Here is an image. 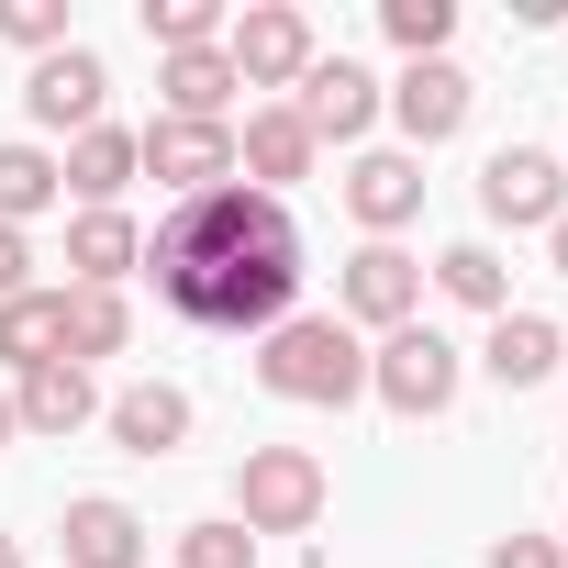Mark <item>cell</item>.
I'll use <instances>...</instances> for the list:
<instances>
[{"instance_id": "19", "label": "cell", "mask_w": 568, "mask_h": 568, "mask_svg": "<svg viewBox=\"0 0 568 568\" xmlns=\"http://www.w3.org/2000/svg\"><path fill=\"white\" fill-rule=\"evenodd\" d=\"M156 90H168V123H223L245 79L223 45H190V57H156Z\"/></svg>"}, {"instance_id": "28", "label": "cell", "mask_w": 568, "mask_h": 568, "mask_svg": "<svg viewBox=\"0 0 568 568\" xmlns=\"http://www.w3.org/2000/svg\"><path fill=\"white\" fill-rule=\"evenodd\" d=\"M179 568H256V535H245L234 513H212V524L179 535Z\"/></svg>"}, {"instance_id": "23", "label": "cell", "mask_w": 568, "mask_h": 568, "mask_svg": "<svg viewBox=\"0 0 568 568\" xmlns=\"http://www.w3.org/2000/svg\"><path fill=\"white\" fill-rule=\"evenodd\" d=\"M57 201H68V179H57V156H45V145H0V223L23 234V223H34V212H57Z\"/></svg>"}, {"instance_id": "9", "label": "cell", "mask_w": 568, "mask_h": 568, "mask_svg": "<svg viewBox=\"0 0 568 568\" xmlns=\"http://www.w3.org/2000/svg\"><path fill=\"white\" fill-rule=\"evenodd\" d=\"M479 212L513 223V234H546V223L568 212V156H546V145H501V156L479 168Z\"/></svg>"}, {"instance_id": "22", "label": "cell", "mask_w": 568, "mask_h": 568, "mask_svg": "<svg viewBox=\"0 0 568 568\" xmlns=\"http://www.w3.org/2000/svg\"><path fill=\"white\" fill-rule=\"evenodd\" d=\"M424 278H435V291H446L457 313H490V324L513 313V267H501V245H446Z\"/></svg>"}, {"instance_id": "34", "label": "cell", "mask_w": 568, "mask_h": 568, "mask_svg": "<svg viewBox=\"0 0 568 568\" xmlns=\"http://www.w3.org/2000/svg\"><path fill=\"white\" fill-rule=\"evenodd\" d=\"M557 557H568V524H557Z\"/></svg>"}, {"instance_id": "2", "label": "cell", "mask_w": 568, "mask_h": 568, "mask_svg": "<svg viewBox=\"0 0 568 568\" xmlns=\"http://www.w3.org/2000/svg\"><path fill=\"white\" fill-rule=\"evenodd\" d=\"M256 390L302 402V413H346V402H368V346L335 313H291V324L256 335Z\"/></svg>"}, {"instance_id": "3", "label": "cell", "mask_w": 568, "mask_h": 568, "mask_svg": "<svg viewBox=\"0 0 568 568\" xmlns=\"http://www.w3.org/2000/svg\"><path fill=\"white\" fill-rule=\"evenodd\" d=\"M324 501H335V479H324L313 446H245V468H234V524L245 535H313Z\"/></svg>"}, {"instance_id": "16", "label": "cell", "mask_w": 568, "mask_h": 568, "mask_svg": "<svg viewBox=\"0 0 568 568\" xmlns=\"http://www.w3.org/2000/svg\"><path fill=\"white\" fill-rule=\"evenodd\" d=\"M101 424H112L123 457H179V446H190V390H179V379H134V390L101 402Z\"/></svg>"}, {"instance_id": "33", "label": "cell", "mask_w": 568, "mask_h": 568, "mask_svg": "<svg viewBox=\"0 0 568 568\" xmlns=\"http://www.w3.org/2000/svg\"><path fill=\"white\" fill-rule=\"evenodd\" d=\"M0 568H23V546H12V535H0Z\"/></svg>"}, {"instance_id": "31", "label": "cell", "mask_w": 568, "mask_h": 568, "mask_svg": "<svg viewBox=\"0 0 568 568\" xmlns=\"http://www.w3.org/2000/svg\"><path fill=\"white\" fill-rule=\"evenodd\" d=\"M546 267H557V278H568V212H557V223H546Z\"/></svg>"}, {"instance_id": "10", "label": "cell", "mask_w": 568, "mask_h": 568, "mask_svg": "<svg viewBox=\"0 0 568 568\" xmlns=\"http://www.w3.org/2000/svg\"><path fill=\"white\" fill-rule=\"evenodd\" d=\"M57 546H68V568H145L156 557V524L134 501H112V490H79L57 513Z\"/></svg>"}, {"instance_id": "7", "label": "cell", "mask_w": 568, "mask_h": 568, "mask_svg": "<svg viewBox=\"0 0 568 568\" xmlns=\"http://www.w3.org/2000/svg\"><path fill=\"white\" fill-rule=\"evenodd\" d=\"M468 101H479V90H468V68H457V57H424V68H402V79L379 90V112L402 123V156L457 145V134H468Z\"/></svg>"}, {"instance_id": "21", "label": "cell", "mask_w": 568, "mask_h": 568, "mask_svg": "<svg viewBox=\"0 0 568 568\" xmlns=\"http://www.w3.org/2000/svg\"><path fill=\"white\" fill-rule=\"evenodd\" d=\"M68 357V291H23V302H0V368H45Z\"/></svg>"}, {"instance_id": "4", "label": "cell", "mask_w": 568, "mask_h": 568, "mask_svg": "<svg viewBox=\"0 0 568 568\" xmlns=\"http://www.w3.org/2000/svg\"><path fill=\"white\" fill-rule=\"evenodd\" d=\"M457 379H468V357H457L435 324H402V335L368 346V402H390L402 424H435V413L457 402Z\"/></svg>"}, {"instance_id": "29", "label": "cell", "mask_w": 568, "mask_h": 568, "mask_svg": "<svg viewBox=\"0 0 568 568\" xmlns=\"http://www.w3.org/2000/svg\"><path fill=\"white\" fill-rule=\"evenodd\" d=\"M23 291H34V234L0 223V302H23Z\"/></svg>"}, {"instance_id": "30", "label": "cell", "mask_w": 568, "mask_h": 568, "mask_svg": "<svg viewBox=\"0 0 568 568\" xmlns=\"http://www.w3.org/2000/svg\"><path fill=\"white\" fill-rule=\"evenodd\" d=\"M479 568H568V557H557V535H501Z\"/></svg>"}, {"instance_id": "6", "label": "cell", "mask_w": 568, "mask_h": 568, "mask_svg": "<svg viewBox=\"0 0 568 568\" xmlns=\"http://www.w3.org/2000/svg\"><path fill=\"white\" fill-rule=\"evenodd\" d=\"M335 302H346V313H335L346 335H357V324H368V335L424 324V256H402V245H357L346 278H335Z\"/></svg>"}, {"instance_id": "35", "label": "cell", "mask_w": 568, "mask_h": 568, "mask_svg": "<svg viewBox=\"0 0 568 568\" xmlns=\"http://www.w3.org/2000/svg\"><path fill=\"white\" fill-rule=\"evenodd\" d=\"M557 368H568V346H557Z\"/></svg>"}, {"instance_id": "25", "label": "cell", "mask_w": 568, "mask_h": 568, "mask_svg": "<svg viewBox=\"0 0 568 568\" xmlns=\"http://www.w3.org/2000/svg\"><path fill=\"white\" fill-rule=\"evenodd\" d=\"M223 0H145V45L156 57H190V45H223Z\"/></svg>"}, {"instance_id": "13", "label": "cell", "mask_w": 568, "mask_h": 568, "mask_svg": "<svg viewBox=\"0 0 568 568\" xmlns=\"http://www.w3.org/2000/svg\"><path fill=\"white\" fill-rule=\"evenodd\" d=\"M346 212L368 223V245H402V223L424 212V156H402V145L357 156V168H346Z\"/></svg>"}, {"instance_id": "17", "label": "cell", "mask_w": 568, "mask_h": 568, "mask_svg": "<svg viewBox=\"0 0 568 568\" xmlns=\"http://www.w3.org/2000/svg\"><path fill=\"white\" fill-rule=\"evenodd\" d=\"M57 179H68V201H79V212H123V190H134L145 168H134V134H123V123H90V134H68Z\"/></svg>"}, {"instance_id": "24", "label": "cell", "mask_w": 568, "mask_h": 568, "mask_svg": "<svg viewBox=\"0 0 568 568\" xmlns=\"http://www.w3.org/2000/svg\"><path fill=\"white\" fill-rule=\"evenodd\" d=\"M123 335H134L123 291H68V368H90V357H123Z\"/></svg>"}, {"instance_id": "32", "label": "cell", "mask_w": 568, "mask_h": 568, "mask_svg": "<svg viewBox=\"0 0 568 568\" xmlns=\"http://www.w3.org/2000/svg\"><path fill=\"white\" fill-rule=\"evenodd\" d=\"M12 435H23V424H12V390H0V446H12Z\"/></svg>"}, {"instance_id": "15", "label": "cell", "mask_w": 568, "mask_h": 568, "mask_svg": "<svg viewBox=\"0 0 568 568\" xmlns=\"http://www.w3.org/2000/svg\"><path fill=\"white\" fill-rule=\"evenodd\" d=\"M12 424H23V435H45V446H68L79 424H101V390H90V368H68V357L23 368V379H12Z\"/></svg>"}, {"instance_id": "11", "label": "cell", "mask_w": 568, "mask_h": 568, "mask_svg": "<svg viewBox=\"0 0 568 568\" xmlns=\"http://www.w3.org/2000/svg\"><path fill=\"white\" fill-rule=\"evenodd\" d=\"M101 101H112V68H101L90 45H57V57H34V79H23V112H34L45 134H90Z\"/></svg>"}, {"instance_id": "5", "label": "cell", "mask_w": 568, "mask_h": 568, "mask_svg": "<svg viewBox=\"0 0 568 568\" xmlns=\"http://www.w3.org/2000/svg\"><path fill=\"white\" fill-rule=\"evenodd\" d=\"M223 57H234L245 90H302V68H313L324 45H313V12H291V0H256V12L223 23Z\"/></svg>"}, {"instance_id": "12", "label": "cell", "mask_w": 568, "mask_h": 568, "mask_svg": "<svg viewBox=\"0 0 568 568\" xmlns=\"http://www.w3.org/2000/svg\"><path fill=\"white\" fill-rule=\"evenodd\" d=\"M302 123H313V145H357L368 123H379V79L357 68V57H313L302 68V101H291Z\"/></svg>"}, {"instance_id": "1", "label": "cell", "mask_w": 568, "mask_h": 568, "mask_svg": "<svg viewBox=\"0 0 568 568\" xmlns=\"http://www.w3.org/2000/svg\"><path fill=\"white\" fill-rule=\"evenodd\" d=\"M145 278H156V302L201 335H267V324H291L302 302V223L291 201H267V190H201L179 201L156 234H145Z\"/></svg>"}, {"instance_id": "20", "label": "cell", "mask_w": 568, "mask_h": 568, "mask_svg": "<svg viewBox=\"0 0 568 568\" xmlns=\"http://www.w3.org/2000/svg\"><path fill=\"white\" fill-rule=\"evenodd\" d=\"M557 346H568V335H557L546 313H501L490 346H479V368H490L501 390H535V379H557Z\"/></svg>"}, {"instance_id": "26", "label": "cell", "mask_w": 568, "mask_h": 568, "mask_svg": "<svg viewBox=\"0 0 568 568\" xmlns=\"http://www.w3.org/2000/svg\"><path fill=\"white\" fill-rule=\"evenodd\" d=\"M379 34L424 68V57H446V34H457V0H379Z\"/></svg>"}, {"instance_id": "8", "label": "cell", "mask_w": 568, "mask_h": 568, "mask_svg": "<svg viewBox=\"0 0 568 568\" xmlns=\"http://www.w3.org/2000/svg\"><path fill=\"white\" fill-rule=\"evenodd\" d=\"M134 168L145 179H168L179 201H201V190H234V123H145L134 134Z\"/></svg>"}, {"instance_id": "18", "label": "cell", "mask_w": 568, "mask_h": 568, "mask_svg": "<svg viewBox=\"0 0 568 568\" xmlns=\"http://www.w3.org/2000/svg\"><path fill=\"white\" fill-rule=\"evenodd\" d=\"M134 267H145L134 212H79V223H68V291H123Z\"/></svg>"}, {"instance_id": "14", "label": "cell", "mask_w": 568, "mask_h": 568, "mask_svg": "<svg viewBox=\"0 0 568 568\" xmlns=\"http://www.w3.org/2000/svg\"><path fill=\"white\" fill-rule=\"evenodd\" d=\"M313 156H324V145H313V123H302L291 101H267V112H245V134H234V179H256L267 201L291 190V179H313Z\"/></svg>"}, {"instance_id": "27", "label": "cell", "mask_w": 568, "mask_h": 568, "mask_svg": "<svg viewBox=\"0 0 568 568\" xmlns=\"http://www.w3.org/2000/svg\"><path fill=\"white\" fill-rule=\"evenodd\" d=\"M0 45H23V57L79 45V34H68V0H0Z\"/></svg>"}]
</instances>
